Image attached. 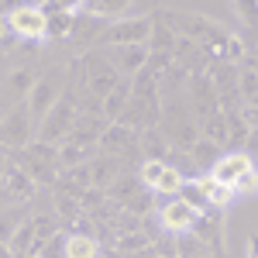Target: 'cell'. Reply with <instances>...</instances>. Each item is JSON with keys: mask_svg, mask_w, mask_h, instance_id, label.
<instances>
[{"mask_svg": "<svg viewBox=\"0 0 258 258\" xmlns=\"http://www.w3.org/2000/svg\"><path fill=\"white\" fill-rule=\"evenodd\" d=\"M152 28H155V14L117 18V21H107V28H103L100 41H103L107 48H114V45H148Z\"/></svg>", "mask_w": 258, "mask_h": 258, "instance_id": "obj_3", "label": "cell"}, {"mask_svg": "<svg viewBox=\"0 0 258 258\" xmlns=\"http://www.w3.org/2000/svg\"><path fill=\"white\" fill-rule=\"evenodd\" d=\"M41 11H45V18H48L45 41H66L69 35H73V21H76V11H62V7H52V4H45Z\"/></svg>", "mask_w": 258, "mask_h": 258, "instance_id": "obj_16", "label": "cell"}, {"mask_svg": "<svg viewBox=\"0 0 258 258\" xmlns=\"http://www.w3.org/2000/svg\"><path fill=\"white\" fill-rule=\"evenodd\" d=\"M238 93L244 100L258 97V66H255V62H248V59L238 66Z\"/></svg>", "mask_w": 258, "mask_h": 258, "instance_id": "obj_22", "label": "cell"}, {"mask_svg": "<svg viewBox=\"0 0 258 258\" xmlns=\"http://www.w3.org/2000/svg\"><path fill=\"white\" fill-rule=\"evenodd\" d=\"M73 66L83 73V90H90L100 103H103V97L120 83V73L114 69V62L107 59L103 52H86V55L76 59ZM73 83H76V80H73Z\"/></svg>", "mask_w": 258, "mask_h": 258, "instance_id": "obj_1", "label": "cell"}, {"mask_svg": "<svg viewBox=\"0 0 258 258\" xmlns=\"http://www.w3.org/2000/svg\"><path fill=\"white\" fill-rule=\"evenodd\" d=\"M7 83H11V90H14L18 97H28V93H31V86H35V83H31V76H28L24 69H18V73H14Z\"/></svg>", "mask_w": 258, "mask_h": 258, "instance_id": "obj_27", "label": "cell"}, {"mask_svg": "<svg viewBox=\"0 0 258 258\" xmlns=\"http://www.w3.org/2000/svg\"><path fill=\"white\" fill-rule=\"evenodd\" d=\"M4 172H7V159L0 155V182H4Z\"/></svg>", "mask_w": 258, "mask_h": 258, "instance_id": "obj_34", "label": "cell"}, {"mask_svg": "<svg viewBox=\"0 0 258 258\" xmlns=\"http://www.w3.org/2000/svg\"><path fill=\"white\" fill-rule=\"evenodd\" d=\"M14 162L35 182H55L59 179V148H52L48 141H35V145L14 152Z\"/></svg>", "mask_w": 258, "mask_h": 258, "instance_id": "obj_2", "label": "cell"}, {"mask_svg": "<svg viewBox=\"0 0 258 258\" xmlns=\"http://www.w3.org/2000/svg\"><path fill=\"white\" fill-rule=\"evenodd\" d=\"M66 238H69V234L55 231V234L38 248V258H66Z\"/></svg>", "mask_w": 258, "mask_h": 258, "instance_id": "obj_24", "label": "cell"}, {"mask_svg": "<svg viewBox=\"0 0 258 258\" xmlns=\"http://www.w3.org/2000/svg\"><path fill=\"white\" fill-rule=\"evenodd\" d=\"M138 182L145 189H152V193H159V197H179L182 193V186H186V176L172 169V165H165L162 159H145L138 169Z\"/></svg>", "mask_w": 258, "mask_h": 258, "instance_id": "obj_4", "label": "cell"}, {"mask_svg": "<svg viewBox=\"0 0 258 258\" xmlns=\"http://www.w3.org/2000/svg\"><path fill=\"white\" fill-rule=\"evenodd\" d=\"M120 176V159L117 155H100L97 162H90V182L97 186V189H103L107 182H117Z\"/></svg>", "mask_w": 258, "mask_h": 258, "instance_id": "obj_18", "label": "cell"}, {"mask_svg": "<svg viewBox=\"0 0 258 258\" xmlns=\"http://www.w3.org/2000/svg\"><path fill=\"white\" fill-rule=\"evenodd\" d=\"M7 41H11V24H7V18L0 14V48H4Z\"/></svg>", "mask_w": 258, "mask_h": 258, "instance_id": "obj_31", "label": "cell"}, {"mask_svg": "<svg viewBox=\"0 0 258 258\" xmlns=\"http://www.w3.org/2000/svg\"><path fill=\"white\" fill-rule=\"evenodd\" d=\"M7 24H11V35H14V38H24V41H31V45H38V41H45L48 18H45L41 7L24 4V7H14V11L7 14Z\"/></svg>", "mask_w": 258, "mask_h": 258, "instance_id": "obj_5", "label": "cell"}, {"mask_svg": "<svg viewBox=\"0 0 258 258\" xmlns=\"http://www.w3.org/2000/svg\"><path fill=\"white\" fill-rule=\"evenodd\" d=\"M62 93L55 90V83L48 80H35V86H31V93H28V100H24V107H28V114L35 120H45L48 117V110L55 107V100H59Z\"/></svg>", "mask_w": 258, "mask_h": 258, "instance_id": "obj_13", "label": "cell"}, {"mask_svg": "<svg viewBox=\"0 0 258 258\" xmlns=\"http://www.w3.org/2000/svg\"><path fill=\"white\" fill-rule=\"evenodd\" d=\"M193 182H197V189L203 193V200H207V207H210V210H227V207H231V203L238 200L231 186L217 182L214 176H197Z\"/></svg>", "mask_w": 258, "mask_h": 258, "instance_id": "obj_15", "label": "cell"}, {"mask_svg": "<svg viewBox=\"0 0 258 258\" xmlns=\"http://www.w3.org/2000/svg\"><path fill=\"white\" fill-rule=\"evenodd\" d=\"M35 189H38V182L28 176L14 159H7V172H4V182H0V193L11 197V200H18V203H24V200L35 197Z\"/></svg>", "mask_w": 258, "mask_h": 258, "instance_id": "obj_12", "label": "cell"}, {"mask_svg": "<svg viewBox=\"0 0 258 258\" xmlns=\"http://www.w3.org/2000/svg\"><path fill=\"white\" fill-rule=\"evenodd\" d=\"M7 248H11V255H14V258H35V255H38L41 238H38V231H35V220H31V217L21 220L18 231H14L11 241H7Z\"/></svg>", "mask_w": 258, "mask_h": 258, "instance_id": "obj_14", "label": "cell"}, {"mask_svg": "<svg viewBox=\"0 0 258 258\" xmlns=\"http://www.w3.org/2000/svg\"><path fill=\"white\" fill-rule=\"evenodd\" d=\"M131 7V0H80V11L93 14V18H103V21H117L124 11Z\"/></svg>", "mask_w": 258, "mask_h": 258, "instance_id": "obj_20", "label": "cell"}, {"mask_svg": "<svg viewBox=\"0 0 258 258\" xmlns=\"http://www.w3.org/2000/svg\"><path fill=\"white\" fill-rule=\"evenodd\" d=\"M107 59L114 62L117 73H124L127 80H135L141 69L148 66V45H114L107 52Z\"/></svg>", "mask_w": 258, "mask_h": 258, "instance_id": "obj_11", "label": "cell"}, {"mask_svg": "<svg viewBox=\"0 0 258 258\" xmlns=\"http://www.w3.org/2000/svg\"><path fill=\"white\" fill-rule=\"evenodd\" d=\"M255 169H258V159H255Z\"/></svg>", "mask_w": 258, "mask_h": 258, "instance_id": "obj_38", "label": "cell"}, {"mask_svg": "<svg viewBox=\"0 0 258 258\" xmlns=\"http://www.w3.org/2000/svg\"><path fill=\"white\" fill-rule=\"evenodd\" d=\"M35 258H38V255H35Z\"/></svg>", "mask_w": 258, "mask_h": 258, "instance_id": "obj_39", "label": "cell"}, {"mask_svg": "<svg viewBox=\"0 0 258 258\" xmlns=\"http://www.w3.org/2000/svg\"><path fill=\"white\" fill-rule=\"evenodd\" d=\"M248 169H255V159H251L248 152H241V148H231V152H224V155L214 162V169H210L207 176H214L217 182H224V186H234Z\"/></svg>", "mask_w": 258, "mask_h": 258, "instance_id": "obj_8", "label": "cell"}, {"mask_svg": "<svg viewBox=\"0 0 258 258\" xmlns=\"http://www.w3.org/2000/svg\"><path fill=\"white\" fill-rule=\"evenodd\" d=\"M165 258H176V255H165Z\"/></svg>", "mask_w": 258, "mask_h": 258, "instance_id": "obj_37", "label": "cell"}, {"mask_svg": "<svg viewBox=\"0 0 258 258\" xmlns=\"http://www.w3.org/2000/svg\"><path fill=\"white\" fill-rule=\"evenodd\" d=\"M66 258H100V241L93 234H69L66 238Z\"/></svg>", "mask_w": 258, "mask_h": 258, "instance_id": "obj_21", "label": "cell"}, {"mask_svg": "<svg viewBox=\"0 0 258 258\" xmlns=\"http://www.w3.org/2000/svg\"><path fill=\"white\" fill-rule=\"evenodd\" d=\"M76 103H73V97L69 93H62L59 100H55V107L48 110V117L41 120V141H66V135H69V127H73V120H76Z\"/></svg>", "mask_w": 258, "mask_h": 258, "instance_id": "obj_6", "label": "cell"}, {"mask_svg": "<svg viewBox=\"0 0 258 258\" xmlns=\"http://www.w3.org/2000/svg\"><path fill=\"white\" fill-rule=\"evenodd\" d=\"M176 255L179 258H200V255H214V251H210L193 231H186V234H176Z\"/></svg>", "mask_w": 258, "mask_h": 258, "instance_id": "obj_23", "label": "cell"}, {"mask_svg": "<svg viewBox=\"0 0 258 258\" xmlns=\"http://www.w3.org/2000/svg\"><path fill=\"white\" fill-rule=\"evenodd\" d=\"M141 141L138 131H131V127H124V124H117V120H110L103 131H100V155H124V152H131L135 145Z\"/></svg>", "mask_w": 258, "mask_h": 258, "instance_id": "obj_10", "label": "cell"}, {"mask_svg": "<svg viewBox=\"0 0 258 258\" xmlns=\"http://www.w3.org/2000/svg\"><path fill=\"white\" fill-rule=\"evenodd\" d=\"M127 97H131V80H120L107 97H103V103H100V117L103 120H117L120 110H124V103H127Z\"/></svg>", "mask_w": 258, "mask_h": 258, "instance_id": "obj_19", "label": "cell"}, {"mask_svg": "<svg viewBox=\"0 0 258 258\" xmlns=\"http://www.w3.org/2000/svg\"><path fill=\"white\" fill-rule=\"evenodd\" d=\"M186 155H189V162H193V169L207 176V172L214 169V162H217L224 152H220V145H214L210 138H197L189 148H186Z\"/></svg>", "mask_w": 258, "mask_h": 258, "instance_id": "obj_17", "label": "cell"}, {"mask_svg": "<svg viewBox=\"0 0 258 258\" xmlns=\"http://www.w3.org/2000/svg\"><path fill=\"white\" fill-rule=\"evenodd\" d=\"M4 114H7V110H0V120H4Z\"/></svg>", "mask_w": 258, "mask_h": 258, "instance_id": "obj_36", "label": "cell"}, {"mask_svg": "<svg viewBox=\"0 0 258 258\" xmlns=\"http://www.w3.org/2000/svg\"><path fill=\"white\" fill-rule=\"evenodd\" d=\"M238 18L248 24V28H258V0H231Z\"/></svg>", "mask_w": 258, "mask_h": 258, "instance_id": "obj_26", "label": "cell"}, {"mask_svg": "<svg viewBox=\"0 0 258 258\" xmlns=\"http://www.w3.org/2000/svg\"><path fill=\"white\" fill-rule=\"evenodd\" d=\"M28 135H31L28 131V107L21 103L14 110H7L4 120H0V145L21 152V148H28Z\"/></svg>", "mask_w": 258, "mask_h": 258, "instance_id": "obj_9", "label": "cell"}, {"mask_svg": "<svg viewBox=\"0 0 258 258\" xmlns=\"http://www.w3.org/2000/svg\"><path fill=\"white\" fill-rule=\"evenodd\" d=\"M231 189H234V197H258V169H248Z\"/></svg>", "mask_w": 258, "mask_h": 258, "instance_id": "obj_25", "label": "cell"}, {"mask_svg": "<svg viewBox=\"0 0 258 258\" xmlns=\"http://www.w3.org/2000/svg\"><path fill=\"white\" fill-rule=\"evenodd\" d=\"M241 152H248L251 159H258V127H248V135H244V145H241Z\"/></svg>", "mask_w": 258, "mask_h": 258, "instance_id": "obj_28", "label": "cell"}, {"mask_svg": "<svg viewBox=\"0 0 258 258\" xmlns=\"http://www.w3.org/2000/svg\"><path fill=\"white\" fill-rule=\"evenodd\" d=\"M197 217L200 214L182 197H169L159 210V224H162V231H169V234H186V231H193Z\"/></svg>", "mask_w": 258, "mask_h": 258, "instance_id": "obj_7", "label": "cell"}, {"mask_svg": "<svg viewBox=\"0 0 258 258\" xmlns=\"http://www.w3.org/2000/svg\"><path fill=\"white\" fill-rule=\"evenodd\" d=\"M45 4H52V7H62V11H80V0H45ZM41 4V7H45Z\"/></svg>", "mask_w": 258, "mask_h": 258, "instance_id": "obj_30", "label": "cell"}, {"mask_svg": "<svg viewBox=\"0 0 258 258\" xmlns=\"http://www.w3.org/2000/svg\"><path fill=\"white\" fill-rule=\"evenodd\" d=\"M248 258H258V234L248 238Z\"/></svg>", "mask_w": 258, "mask_h": 258, "instance_id": "obj_32", "label": "cell"}, {"mask_svg": "<svg viewBox=\"0 0 258 258\" xmlns=\"http://www.w3.org/2000/svg\"><path fill=\"white\" fill-rule=\"evenodd\" d=\"M0 258H14V255H11V248H7L4 241H0Z\"/></svg>", "mask_w": 258, "mask_h": 258, "instance_id": "obj_33", "label": "cell"}, {"mask_svg": "<svg viewBox=\"0 0 258 258\" xmlns=\"http://www.w3.org/2000/svg\"><path fill=\"white\" fill-rule=\"evenodd\" d=\"M200 258H220V255H200Z\"/></svg>", "mask_w": 258, "mask_h": 258, "instance_id": "obj_35", "label": "cell"}, {"mask_svg": "<svg viewBox=\"0 0 258 258\" xmlns=\"http://www.w3.org/2000/svg\"><path fill=\"white\" fill-rule=\"evenodd\" d=\"M124 258H162V255L155 251V244H145V248H138V251H131V255H124Z\"/></svg>", "mask_w": 258, "mask_h": 258, "instance_id": "obj_29", "label": "cell"}]
</instances>
